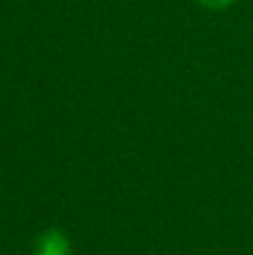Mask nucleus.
I'll return each instance as SVG.
<instances>
[{
    "mask_svg": "<svg viewBox=\"0 0 253 255\" xmlns=\"http://www.w3.org/2000/svg\"><path fill=\"white\" fill-rule=\"evenodd\" d=\"M200 7L209 9V11H222V9H229L231 4H236L238 0H195Z\"/></svg>",
    "mask_w": 253,
    "mask_h": 255,
    "instance_id": "f03ea898",
    "label": "nucleus"
},
{
    "mask_svg": "<svg viewBox=\"0 0 253 255\" xmlns=\"http://www.w3.org/2000/svg\"><path fill=\"white\" fill-rule=\"evenodd\" d=\"M34 255H72V242L61 229H47L36 238Z\"/></svg>",
    "mask_w": 253,
    "mask_h": 255,
    "instance_id": "f257e3e1",
    "label": "nucleus"
}]
</instances>
